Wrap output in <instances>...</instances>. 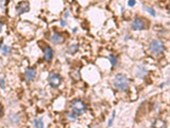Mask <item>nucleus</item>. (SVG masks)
Wrapping results in <instances>:
<instances>
[{
  "label": "nucleus",
  "mask_w": 170,
  "mask_h": 128,
  "mask_svg": "<svg viewBox=\"0 0 170 128\" xmlns=\"http://www.w3.org/2000/svg\"><path fill=\"white\" fill-rule=\"evenodd\" d=\"M113 85L115 89L121 92H127L130 88V80L123 74H117L113 80Z\"/></svg>",
  "instance_id": "obj_1"
},
{
  "label": "nucleus",
  "mask_w": 170,
  "mask_h": 128,
  "mask_svg": "<svg viewBox=\"0 0 170 128\" xmlns=\"http://www.w3.org/2000/svg\"><path fill=\"white\" fill-rule=\"evenodd\" d=\"M149 49H150V52H151L152 55L159 56L163 55L166 50V47H165V44L163 43L162 41H159V40H153V41L150 43L149 45Z\"/></svg>",
  "instance_id": "obj_2"
},
{
  "label": "nucleus",
  "mask_w": 170,
  "mask_h": 128,
  "mask_svg": "<svg viewBox=\"0 0 170 128\" xmlns=\"http://www.w3.org/2000/svg\"><path fill=\"white\" fill-rule=\"evenodd\" d=\"M70 108H71V111H72L73 113H76L78 116L84 114L87 110L86 104H85L83 101H81V99H75V101H71Z\"/></svg>",
  "instance_id": "obj_3"
},
{
  "label": "nucleus",
  "mask_w": 170,
  "mask_h": 128,
  "mask_svg": "<svg viewBox=\"0 0 170 128\" xmlns=\"http://www.w3.org/2000/svg\"><path fill=\"white\" fill-rule=\"evenodd\" d=\"M62 77L60 76L59 74L57 73H51L48 76V82L49 85L52 88V89H57L60 85H62Z\"/></svg>",
  "instance_id": "obj_4"
},
{
  "label": "nucleus",
  "mask_w": 170,
  "mask_h": 128,
  "mask_svg": "<svg viewBox=\"0 0 170 128\" xmlns=\"http://www.w3.org/2000/svg\"><path fill=\"white\" fill-rule=\"evenodd\" d=\"M131 27L134 31H141L146 28V22L141 17H136V18L133 19Z\"/></svg>",
  "instance_id": "obj_5"
},
{
  "label": "nucleus",
  "mask_w": 170,
  "mask_h": 128,
  "mask_svg": "<svg viewBox=\"0 0 170 128\" xmlns=\"http://www.w3.org/2000/svg\"><path fill=\"white\" fill-rule=\"evenodd\" d=\"M30 11V3L28 1H20L16 7V14L20 15V14L27 13Z\"/></svg>",
  "instance_id": "obj_6"
},
{
  "label": "nucleus",
  "mask_w": 170,
  "mask_h": 128,
  "mask_svg": "<svg viewBox=\"0 0 170 128\" xmlns=\"http://www.w3.org/2000/svg\"><path fill=\"white\" fill-rule=\"evenodd\" d=\"M50 42H51L52 44H54V45H61V44H63L65 42V38L61 33L55 32L53 33L51 35V38H50Z\"/></svg>",
  "instance_id": "obj_7"
},
{
  "label": "nucleus",
  "mask_w": 170,
  "mask_h": 128,
  "mask_svg": "<svg viewBox=\"0 0 170 128\" xmlns=\"http://www.w3.org/2000/svg\"><path fill=\"white\" fill-rule=\"evenodd\" d=\"M44 59L47 62H50L53 59V50L50 46H45L44 48Z\"/></svg>",
  "instance_id": "obj_8"
},
{
  "label": "nucleus",
  "mask_w": 170,
  "mask_h": 128,
  "mask_svg": "<svg viewBox=\"0 0 170 128\" xmlns=\"http://www.w3.org/2000/svg\"><path fill=\"white\" fill-rule=\"evenodd\" d=\"M148 69L143 65H139L137 67V72H136V76L138 78H141V79H145L147 76H148Z\"/></svg>",
  "instance_id": "obj_9"
},
{
  "label": "nucleus",
  "mask_w": 170,
  "mask_h": 128,
  "mask_svg": "<svg viewBox=\"0 0 170 128\" xmlns=\"http://www.w3.org/2000/svg\"><path fill=\"white\" fill-rule=\"evenodd\" d=\"M24 77L28 81H32L36 77V69L35 68H27L26 73H24Z\"/></svg>",
  "instance_id": "obj_10"
},
{
  "label": "nucleus",
  "mask_w": 170,
  "mask_h": 128,
  "mask_svg": "<svg viewBox=\"0 0 170 128\" xmlns=\"http://www.w3.org/2000/svg\"><path fill=\"white\" fill-rule=\"evenodd\" d=\"M10 121H11L12 124H15V125H18L19 123H20V116H19V114H17V113H13V114H10Z\"/></svg>",
  "instance_id": "obj_11"
},
{
  "label": "nucleus",
  "mask_w": 170,
  "mask_h": 128,
  "mask_svg": "<svg viewBox=\"0 0 170 128\" xmlns=\"http://www.w3.org/2000/svg\"><path fill=\"white\" fill-rule=\"evenodd\" d=\"M108 60H110V62H111L113 67H116V66L118 65V58L115 55H113V54H111V55L108 56Z\"/></svg>",
  "instance_id": "obj_12"
},
{
  "label": "nucleus",
  "mask_w": 170,
  "mask_h": 128,
  "mask_svg": "<svg viewBox=\"0 0 170 128\" xmlns=\"http://www.w3.org/2000/svg\"><path fill=\"white\" fill-rule=\"evenodd\" d=\"M79 44H72L70 47H68L67 51L69 52V54H71V55H73V54H76L77 51L79 50Z\"/></svg>",
  "instance_id": "obj_13"
},
{
  "label": "nucleus",
  "mask_w": 170,
  "mask_h": 128,
  "mask_svg": "<svg viewBox=\"0 0 170 128\" xmlns=\"http://www.w3.org/2000/svg\"><path fill=\"white\" fill-rule=\"evenodd\" d=\"M33 126L36 128H43L44 127L43 119H35V120L33 121Z\"/></svg>",
  "instance_id": "obj_14"
},
{
  "label": "nucleus",
  "mask_w": 170,
  "mask_h": 128,
  "mask_svg": "<svg viewBox=\"0 0 170 128\" xmlns=\"http://www.w3.org/2000/svg\"><path fill=\"white\" fill-rule=\"evenodd\" d=\"M143 9L145 10V11L148 12L150 15H152V16H155V15H156V13H155V10H154L153 8H150V7L146 6V4H143Z\"/></svg>",
  "instance_id": "obj_15"
},
{
  "label": "nucleus",
  "mask_w": 170,
  "mask_h": 128,
  "mask_svg": "<svg viewBox=\"0 0 170 128\" xmlns=\"http://www.w3.org/2000/svg\"><path fill=\"white\" fill-rule=\"evenodd\" d=\"M12 51V48L10 46H6V45H3L2 47H1V52H2L3 55L6 56L9 55V54H11Z\"/></svg>",
  "instance_id": "obj_16"
},
{
  "label": "nucleus",
  "mask_w": 170,
  "mask_h": 128,
  "mask_svg": "<svg viewBox=\"0 0 170 128\" xmlns=\"http://www.w3.org/2000/svg\"><path fill=\"white\" fill-rule=\"evenodd\" d=\"M67 115H68V117H69L71 121H77V120H78V117H79L78 115H77L76 113H73L72 111H71L70 113H68Z\"/></svg>",
  "instance_id": "obj_17"
},
{
  "label": "nucleus",
  "mask_w": 170,
  "mask_h": 128,
  "mask_svg": "<svg viewBox=\"0 0 170 128\" xmlns=\"http://www.w3.org/2000/svg\"><path fill=\"white\" fill-rule=\"evenodd\" d=\"M115 116H116V111H113V114H112L111 120L108 121V126H112V125H113L114 120H115Z\"/></svg>",
  "instance_id": "obj_18"
},
{
  "label": "nucleus",
  "mask_w": 170,
  "mask_h": 128,
  "mask_svg": "<svg viewBox=\"0 0 170 128\" xmlns=\"http://www.w3.org/2000/svg\"><path fill=\"white\" fill-rule=\"evenodd\" d=\"M0 88L1 89H6V80L3 78H0Z\"/></svg>",
  "instance_id": "obj_19"
},
{
  "label": "nucleus",
  "mask_w": 170,
  "mask_h": 128,
  "mask_svg": "<svg viewBox=\"0 0 170 128\" xmlns=\"http://www.w3.org/2000/svg\"><path fill=\"white\" fill-rule=\"evenodd\" d=\"M72 76H73V78H75V79H80V73H79L78 71H75L72 73Z\"/></svg>",
  "instance_id": "obj_20"
},
{
  "label": "nucleus",
  "mask_w": 170,
  "mask_h": 128,
  "mask_svg": "<svg viewBox=\"0 0 170 128\" xmlns=\"http://www.w3.org/2000/svg\"><path fill=\"white\" fill-rule=\"evenodd\" d=\"M135 3H136L135 0H129V1H128V6H129V7H134Z\"/></svg>",
  "instance_id": "obj_21"
},
{
  "label": "nucleus",
  "mask_w": 170,
  "mask_h": 128,
  "mask_svg": "<svg viewBox=\"0 0 170 128\" xmlns=\"http://www.w3.org/2000/svg\"><path fill=\"white\" fill-rule=\"evenodd\" d=\"M66 25H67V22H66V20H65V19L61 20V26H62V27H66Z\"/></svg>",
  "instance_id": "obj_22"
},
{
  "label": "nucleus",
  "mask_w": 170,
  "mask_h": 128,
  "mask_svg": "<svg viewBox=\"0 0 170 128\" xmlns=\"http://www.w3.org/2000/svg\"><path fill=\"white\" fill-rule=\"evenodd\" d=\"M2 26H3V22L0 20V32H1V30H2Z\"/></svg>",
  "instance_id": "obj_23"
},
{
  "label": "nucleus",
  "mask_w": 170,
  "mask_h": 128,
  "mask_svg": "<svg viewBox=\"0 0 170 128\" xmlns=\"http://www.w3.org/2000/svg\"><path fill=\"white\" fill-rule=\"evenodd\" d=\"M68 17H69V12H66V13H65V18H68Z\"/></svg>",
  "instance_id": "obj_24"
},
{
  "label": "nucleus",
  "mask_w": 170,
  "mask_h": 128,
  "mask_svg": "<svg viewBox=\"0 0 170 128\" xmlns=\"http://www.w3.org/2000/svg\"><path fill=\"white\" fill-rule=\"evenodd\" d=\"M1 114H2V106L0 104V116H1Z\"/></svg>",
  "instance_id": "obj_25"
},
{
  "label": "nucleus",
  "mask_w": 170,
  "mask_h": 128,
  "mask_svg": "<svg viewBox=\"0 0 170 128\" xmlns=\"http://www.w3.org/2000/svg\"><path fill=\"white\" fill-rule=\"evenodd\" d=\"M77 31H78V29H77V28H73V29H72V32L73 33H76Z\"/></svg>",
  "instance_id": "obj_26"
},
{
  "label": "nucleus",
  "mask_w": 170,
  "mask_h": 128,
  "mask_svg": "<svg viewBox=\"0 0 170 128\" xmlns=\"http://www.w3.org/2000/svg\"><path fill=\"white\" fill-rule=\"evenodd\" d=\"M3 1H4V0H0V3H3Z\"/></svg>",
  "instance_id": "obj_27"
}]
</instances>
